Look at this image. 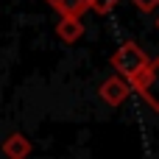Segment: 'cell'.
<instances>
[{
    "label": "cell",
    "instance_id": "277c9868",
    "mask_svg": "<svg viewBox=\"0 0 159 159\" xmlns=\"http://www.w3.org/2000/svg\"><path fill=\"white\" fill-rule=\"evenodd\" d=\"M53 34H56V39H61L64 45H75L78 39H84L87 25H84L81 17H59L56 25H53Z\"/></svg>",
    "mask_w": 159,
    "mask_h": 159
},
{
    "label": "cell",
    "instance_id": "5b68a950",
    "mask_svg": "<svg viewBox=\"0 0 159 159\" xmlns=\"http://www.w3.org/2000/svg\"><path fill=\"white\" fill-rule=\"evenodd\" d=\"M0 151H3L6 159H28L31 151H34V145H31V140H28L22 131H11V134L0 143Z\"/></svg>",
    "mask_w": 159,
    "mask_h": 159
},
{
    "label": "cell",
    "instance_id": "7a4b0ae2",
    "mask_svg": "<svg viewBox=\"0 0 159 159\" xmlns=\"http://www.w3.org/2000/svg\"><path fill=\"white\" fill-rule=\"evenodd\" d=\"M131 92H137L145 101V106L159 115V56L151 59L148 67L131 81Z\"/></svg>",
    "mask_w": 159,
    "mask_h": 159
},
{
    "label": "cell",
    "instance_id": "3957f363",
    "mask_svg": "<svg viewBox=\"0 0 159 159\" xmlns=\"http://www.w3.org/2000/svg\"><path fill=\"white\" fill-rule=\"evenodd\" d=\"M98 95H101V101H103L106 106H123L126 98L131 95V84H129L126 78H120V75H109V78L101 84Z\"/></svg>",
    "mask_w": 159,
    "mask_h": 159
},
{
    "label": "cell",
    "instance_id": "ba28073f",
    "mask_svg": "<svg viewBox=\"0 0 159 159\" xmlns=\"http://www.w3.org/2000/svg\"><path fill=\"white\" fill-rule=\"evenodd\" d=\"M131 3H134V6H137L140 11H154L159 0H131Z\"/></svg>",
    "mask_w": 159,
    "mask_h": 159
},
{
    "label": "cell",
    "instance_id": "6da1fadb",
    "mask_svg": "<svg viewBox=\"0 0 159 159\" xmlns=\"http://www.w3.org/2000/svg\"><path fill=\"white\" fill-rule=\"evenodd\" d=\"M148 61H151V56L137 45V42H123L115 53H112V59H109V64L115 67V75H120V78H126L129 84L148 67Z\"/></svg>",
    "mask_w": 159,
    "mask_h": 159
},
{
    "label": "cell",
    "instance_id": "8992f818",
    "mask_svg": "<svg viewBox=\"0 0 159 159\" xmlns=\"http://www.w3.org/2000/svg\"><path fill=\"white\" fill-rule=\"evenodd\" d=\"M59 17H81L84 11H89L92 0H45Z\"/></svg>",
    "mask_w": 159,
    "mask_h": 159
},
{
    "label": "cell",
    "instance_id": "9c48e42d",
    "mask_svg": "<svg viewBox=\"0 0 159 159\" xmlns=\"http://www.w3.org/2000/svg\"><path fill=\"white\" fill-rule=\"evenodd\" d=\"M157 28H159V17H157Z\"/></svg>",
    "mask_w": 159,
    "mask_h": 159
},
{
    "label": "cell",
    "instance_id": "52a82bcc",
    "mask_svg": "<svg viewBox=\"0 0 159 159\" xmlns=\"http://www.w3.org/2000/svg\"><path fill=\"white\" fill-rule=\"evenodd\" d=\"M117 6H120V0H92V3H89V11H95L98 17H106V14H112Z\"/></svg>",
    "mask_w": 159,
    "mask_h": 159
}]
</instances>
